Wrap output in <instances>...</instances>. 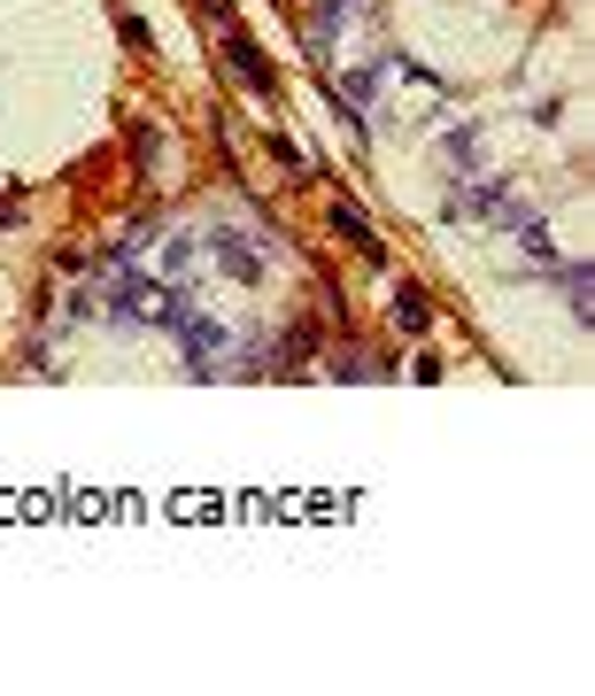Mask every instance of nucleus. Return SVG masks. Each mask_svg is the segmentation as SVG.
I'll return each instance as SVG.
<instances>
[{
  "label": "nucleus",
  "mask_w": 595,
  "mask_h": 696,
  "mask_svg": "<svg viewBox=\"0 0 595 696\" xmlns=\"http://www.w3.org/2000/svg\"><path fill=\"white\" fill-rule=\"evenodd\" d=\"M264 148H271V156H279V171H309V156H301V140H287V132H271V140H264Z\"/></svg>",
  "instance_id": "nucleus-7"
},
{
  "label": "nucleus",
  "mask_w": 595,
  "mask_h": 696,
  "mask_svg": "<svg viewBox=\"0 0 595 696\" xmlns=\"http://www.w3.org/2000/svg\"><path fill=\"white\" fill-rule=\"evenodd\" d=\"M209 248H217V264H225V271H232L240 287H256V279H264V256H256V248H248L240 232H209Z\"/></svg>",
  "instance_id": "nucleus-3"
},
{
  "label": "nucleus",
  "mask_w": 595,
  "mask_h": 696,
  "mask_svg": "<svg viewBox=\"0 0 595 696\" xmlns=\"http://www.w3.org/2000/svg\"><path fill=\"white\" fill-rule=\"evenodd\" d=\"M325 225H333V232H340V240H348V248H356V256H371V264H387V248H379V232H371V225H364V209H356V201H348V193H340V201H333V209H325Z\"/></svg>",
  "instance_id": "nucleus-2"
},
{
  "label": "nucleus",
  "mask_w": 595,
  "mask_h": 696,
  "mask_svg": "<svg viewBox=\"0 0 595 696\" xmlns=\"http://www.w3.org/2000/svg\"><path fill=\"white\" fill-rule=\"evenodd\" d=\"M333 101H348V109H371V101H379V70H348V78L333 86Z\"/></svg>",
  "instance_id": "nucleus-5"
},
{
  "label": "nucleus",
  "mask_w": 595,
  "mask_h": 696,
  "mask_svg": "<svg viewBox=\"0 0 595 696\" xmlns=\"http://www.w3.org/2000/svg\"><path fill=\"white\" fill-rule=\"evenodd\" d=\"M8 225H16V201H0V232H8Z\"/></svg>",
  "instance_id": "nucleus-8"
},
{
  "label": "nucleus",
  "mask_w": 595,
  "mask_h": 696,
  "mask_svg": "<svg viewBox=\"0 0 595 696\" xmlns=\"http://www.w3.org/2000/svg\"><path fill=\"white\" fill-rule=\"evenodd\" d=\"M426 326H434L426 287H403V295H395V334H426Z\"/></svg>",
  "instance_id": "nucleus-4"
},
{
  "label": "nucleus",
  "mask_w": 595,
  "mask_h": 696,
  "mask_svg": "<svg viewBox=\"0 0 595 696\" xmlns=\"http://www.w3.org/2000/svg\"><path fill=\"white\" fill-rule=\"evenodd\" d=\"M442 156L456 163V171H479V140H472V125H456V132H448V140H442Z\"/></svg>",
  "instance_id": "nucleus-6"
},
{
  "label": "nucleus",
  "mask_w": 595,
  "mask_h": 696,
  "mask_svg": "<svg viewBox=\"0 0 595 696\" xmlns=\"http://www.w3.org/2000/svg\"><path fill=\"white\" fill-rule=\"evenodd\" d=\"M217 47H225V62H232V78H240L248 93H279V70H271V62H264L240 31H217Z\"/></svg>",
  "instance_id": "nucleus-1"
}]
</instances>
